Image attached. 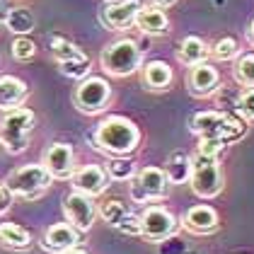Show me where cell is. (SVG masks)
Here are the masks:
<instances>
[{"mask_svg":"<svg viewBox=\"0 0 254 254\" xmlns=\"http://www.w3.org/2000/svg\"><path fill=\"white\" fill-rule=\"evenodd\" d=\"M160 245H162V250H160V254H187V252H184V245H182L179 240H172V237L162 240Z\"/></svg>","mask_w":254,"mask_h":254,"instance_id":"obj_37","label":"cell"},{"mask_svg":"<svg viewBox=\"0 0 254 254\" xmlns=\"http://www.w3.org/2000/svg\"><path fill=\"white\" fill-rule=\"evenodd\" d=\"M177 218L165 206H148L140 213V237H145L148 242H162L167 237H175Z\"/></svg>","mask_w":254,"mask_h":254,"instance_id":"obj_8","label":"cell"},{"mask_svg":"<svg viewBox=\"0 0 254 254\" xmlns=\"http://www.w3.org/2000/svg\"><path fill=\"white\" fill-rule=\"evenodd\" d=\"M189 175H191V157L184 150H175L165 162L167 182L170 184H184V182H189Z\"/></svg>","mask_w":254,"mask_h":254,"instance_id":"obj_21","label":"cell"},{"mask_svg":"<svg viewBox=\"0 0 254 254\" xmlns=\"http://www.w3.org/2000/svg\"><path fill=\"white\" fill-rule=\"evenodd\" d=\"M184 228L191 230L196 235H211L218 230L220 220H218V213H215L213 206H206V203H198V206H191L187 215H184Z\"/></svg>","mask_w":254,"mask_h":254,"instance_id":"obj_15","label":"cell"},{"mask_svg":"<svg viewBox=\"0 0 254 254\" xmlns=\"http://www.w3.org/2000/svg\"><path fill=\"white\" fill-rule=\"evenodd\" d=\"M223 148H225V143H223V140H218V138H198L196 153H201V155L218 157V153H220Z\"/></svg>","mask_w":254,"mask_h":254,"instance_id":"obj_34","label":"cell"},{"mask_svg":"<svg viewBox=\"0 0 254 254\" xmlns=\"http://www.w3.org/2000/svg\"><path fill=\"white\" fill-rule=\"evenodd\" d=\"M189 184L194 189L196 196L201 198H215L223 191V175H220V165L211 155H201L196 153L191 157V175Z\"/></svg>","mask_w":254,"mask_h":254,"instance_id":"obj_6","label":"cell"},{"mask_svg":"<svg viewBox=\"0 0 254 254\" xmlns=\"http://www.w3.org/2000/svg\"><path fill=\"white\" fill-rule=\"evenodd\" d=\"M5 27L15 37H29L34 32V27H37V17L27 7H12L10 15H7V20H5Z\"/></svg>","mask_w":254,"mask_h":254,"instance_id":"obj_22","label":"cell"},{"mask_svg":"<svg viewBox=\"0 0 254 254\" xmlns=\"http://www.w3.org/2000/svg\"><path fill=\"white\" fill-rule=\"evenodd\" d=\"M107 177L109 182H126V179H133L136 177V165L126 157H114L107 162Z\"/></svg>","mask_w":254,"mask_h":254,"instance_id":"obj_27","label":"cell"},{"mask_svg":"<svg viewBox=\"0 0 254 254\" xmlns=\"http://www.w3.org/2000/svg\"><path fill=\"white\" fill-rule=\"evenodd\" d=\"M70 182H73L75 191H82L92 198L104 194V189L109 187V177H107V170L102 165H82L70 175Z\"/></svg>","mask_w":254,"mask_h":254,"instance_id":"obj_13","label":"cell"},{"mask_svg":"<svg viewBox=\"0 0 254 254\" xmlns=\"http://www.w3.org/2000/svg\"><path fill=\"white\" fill-rule=\"evenodd\" d=\"M128 211H131V208H128L126 201H121V198H109V201H104V203L97 208V215L109 225V228H117L119 220L128 213Z\"/></svg>","mask_w":254,"mask_h":254,"instance_id":"obj_24","label":"cell"},{"mask_svg":"<svg viewBox=\"0 0 254 254\" xmlns=\"http://www.w3.org/2000/svg\"><path fill=\"white\" fill-rule=\"evenodd\" d=\"M208 56H211V46L203 39H198V37L182 39L179 49H177L179 63H184V65H189V68H191V65H198V63H206Z\"/></svg>","mask_w":254,"mask_h":254,"instance_id":"obj_20","label":"cell"},{"mask_svg":"<svg viewBox=\"0 0 254 254\" xmlns=\"http://www.w3.org/2000/svg\"><path fill=\"white\" fill-rule=\"evenodd\" d=\"M41 165L54 179H70V175L75 172V153L68 143H54L46 148Z\"/></svg>","mask_w":254,"mask_h":254,"instance_id":"obj_10","label":"cell"},{"mask_svg":"<svg viewBox=\"0 0 254 254\" xmlns=\"http://www.w3.org/2000/svg\"><path fill=\"white\" fill-rule=\"evenodd\" d=\"M109 99H112V85L104 78H97V75L82 78L80 85L75 87V95H73V102H75L78 112H82V114L104 112Z\"/></svg>","mask_w":254,"mask_h":254,"instance_id":"obj_7","label":"cell"},{"mask_svg":"<svg viewBox=\"0 0 254 254\" xmlns=\"http://www.w3.org/2000/svg\"><path fill=\"white\" fill-rule=\"evenodd\" d=\"M233 75L242 87H254V54H240L235 59Z\"/></svg>","mask_w":254,"mask_h":254,"instance_id":"obj_26","label":"cell"},{"mask_svg":"<svg viewBox=\"0 0 254 254\" xmlns=\"http://www.w3.org/2000/svg\"><path fill=\"white\" fill-rule=\"evenodd\" d=\"M82 51H80L78 44H73L70 39H65V37H54L51 39V56L56 59V63H61V61H70L75 59V56H80Z\"/></svg>","mask_w":254,"mask_h":254,"instance_id":"obj_28","label":"cell"},{"mask_svg":"<svg viewBox=\"0 0 254 254\" xmlns=\"http://www.w3.org/2000/svg\"><path fill=\"white\" fill-rule=\"evenodd\" d=\"M80 242V233L70 223H54L41 235V247L51 254H65L75 250Z\"/></svg>","mask_w":254,"mask_h":254,"instance_id":"obj_12","label":"cell"},{"mask_svg":"<svg viewBox=\"0 0 254 254\" xmlns=\"http://www.w3.org/2000/svg\"><path fill=\"white\" fill-rule=\"evenodd\" d=\"M59 70L70 80H82V78L90 75L92 63H90V59H87L85 54H80V56H75V59H70V61H61Z\"/></svg>","mask_w":254,"mask_h":254,"instance_id":"obj_25","label":"cell"},{"mask_svg":"<svg viewBox=\"0 0 254 254\" xmlns=\"http://www.w3.org/2000/svg\"><path fill=\"white\" fill-rule=\"evenodd\" d=\"M65 254H87V252H82V250H78V247H75V250H70V252H65Z\"/></svg>","mask_w":254,"mask_h":254,"instance_id":"obj_41","label":"cell"},{"mask_svg":"<svg viewBox=\"0 0 254 254\" xmlns=\"http://www.w3.org/2000/svg\"><path fill=\"white\" fill-rule=\"evenodd\" d=\"M247 37H250V41L254 44V20H252V24H250V29H247Z\"/></svg>","mask_w":254,"mask_h":254,"instance_id":"obj_40","label":"cell"},{"mask_svg":"<svg viewBox=\"0 0 254 254\" xmlns=\"http://www.w3.org/2000/svg\"><path fill=\"white\" fill-rule=\"evenodd\" d=\"M92 148L99 153H109L114 157H126L131 155L140 143V131L138 126L126 117H107L102 119L95 128V133L90 136Z\"/></svg>","mask_w":254,"mask_h":254,"instance_id":"obj_1","label":"cell"},{"mask_svg":"<svg viewBox=\"0 0 254 254\" xmlns=\"http://www.w3.org/2000/svg\"><path fill=\"white\" fill-rule=\"evenodd\" d=\"M10 51H12V59L15 61L27 63V61H32L34 56H37V44L29 39V37H17V39L12 41Z\"/></svg>","mask_w":254,"mask_h":254,"instance_id":"obj_30","label":"cell"},{"mask_svg":"<svg viewBox=\"0 0 254 254\" xmlns=\"http://www.w3.org/2000/svg\"><path fill=\"white\" fill-rule=\"evenodd\" d=\"M10 10H12V0H0V24H5Z\"/></svg>","mask_w":254,"mask_h":254,"instance_id":"obj_38","label":"cell"},{"mask_svg":"<svg viewBox=\"0 0 254 254\" xmlns=\"http://www.w3.org/2000/svg\"><path fill=\"white\" fill-rule=\"evenodd\" d=\"M0 245L10 250H27L32 245V235L17 223H0Z\"/></svg>","mask_w":254,"mask_h":254,"instance_id":"obj_23","label":"cell"},{"mask_svg":"<svg viewBox=\"0 0 254 254\" xmlns=\"http://www.w3.org/2000/svg\"><path fill=\"white\" fill-rule=\"evenodd\" d=\"M104 2H117V0H104Z\"/></svg>","mask_w":254,"mask_h":254,"instance_id":"obj_42","label":"cell"},{"mask_svg":"<svg viewBox=\"0 0 254 254\" xmlns=\"http://www.w3.org/2000/svg\"><path fill=\"white\" fill-rule=\"evenodd\" d=\"M37 124V114L27 107H15L0 119V143L10 155H22L29 148V133Z\"/></svg>","mask_w":254,"mask_h":254,"instance_id":"obj_3","label":"cell"},{"mask_svg":"<svg viewBox=\"0 0 254 254\" xmlns=\"http://www.w3.org/2000/svg\"><path fill=\"white\" fill-rule=\"evenodd\" d=\"M29 95L27 82L15 75H2L0 78V112H10L15 107H22Z\"/></svg>","mask_w":254,"mask_h":254,"instance_id":"obj_17","label":"cell"},{"mask_svg":"<svg viewBox=\"0 0 254 254\" xmlns=\"http://www.w3.org/2000/svg\"><path fill=\"white\" fill-rule=\"evenodd\" d=\"M237 97H240V90H233V87H218L215 90V99H218V107L220 109H225V112H230L237 107Z\"/></svg>","mask_w":254,"mask_h":254,"instance_id":"obj_32","label":"cell"},{"mask_svg":"<svg viewBox=\"0 0 254 254\" xmlns=\"http://www.w3.org/2000/svg\"><path fill=\"white\" fill-rule=\"evenodd\" d=\"M128 191H131V201H136V203H150V196L143 191V187L136 182V177L131 179V187H128Z\"/></svg>","mask_w":254,"mask_h":254,"instance_id":"obj_36","label":"cell"},{"mask_svg":"<svg viewBox=\"0 0 254 254\" xmlns=\"http://www.w3.org/2000/svg\"><path fill=\"white\" fill-rule=\"evenodd\" d=\"M63 213H65V220L78 233H90V228L95 225V218H97V206H95L92 196L73 189L70 194L63 196Z\"/></svg>","mask_w":254,"mask_h":254,"instance_id":"obj_9","label":"cell"},{"mask_svg":"<svg viewBox=\"0 0 254 254\" xmlns=\"http://www.w3.org/2000/svg\"><path fill=\"white\" fill-rule=\"evenodd\" d=\"M143 63V49L140 44L133 39H119L109 44L102 56H99V65L104 73L114 75V78H128L133 75Z\"/></svg>","mask_w":254,"mask_h":254,"instance_id":"obj_4","label":"cell"},{"mask_svg":"<svg viewBox=\"0 0 254 254\" xmlns=\"http://www.w3.org/2000/svg\"><path fill=\"white\" fill-rule=\"evenodd\" d=\"M10 206H12V194H10V189H7L5 179H0V215L7 213V211H10Z\"/></svg>","mask_w":254,"mask_h":254,"instance_id":"obj_35","label":"cell"},{"mask_svg":"<svg viewBox=\"0 0 254 254\" xmlns=\"http://www.w3.org/2000/svg\"><path fill=\"white\" fill-rule=\"evenodd\" d=\"M133 27H138V32L145 37H162L170 32V20H167L165 10H160L155 5H143L138 10Z\"/></svg>","mask_w":254,"mask_h":254,"instance_id":"obj_16","label":"cell"},{"mask_svg":"<svg viewBox=\"0 0 254 254\" xmlns=\"http://www.w3.org/2000/svg\"><path fill=\"white\" fill-rule=\"evenodd\" d=\"M220 87V73L215 70L211 63H198L191 65L189 73V90L194 97H208Z\"/></svg>","mask_w":254,"mask_h":254,"instance_id":"obj_14","label":"cell"},{"mask_svg":"<svg viewBox=\"0 0 254 254\" xmlns=\"http://www.w3.org/2000/svg\"><path fill=\"white\" fill-rule=\"evenodd\" d=\"M5 184L10 189L12 196H22V198H37L39 194H44L51 184L54 177L49 175V170L44 165H22L15 172L5 177Z\"/></svg>","mask_w":254,"mask_h":254,"instance_id":"obj_5","label":"cell"},{"mask_svg":"<svg viewBox=\"0 0 254 254\" xmlns=\"http://www.w3.org/2000/svg\"><path fill=\"white\" fill-rule=\"evenodd\" d=\"M191 131L198 138H218L225 145L245 136L247 121L233 112H196L189 121Z\"/></svg>","mask_w":254,"mask_h":254,"instance_id":"obj_2","label":"cell"},{"mask_svg":"<svg viewBox=\"0 0 254 254\" xmlns=\"http://www.w3.org/2000/svg\"><path fill=\"white\" fill-rule=\"evenodd\" d=\"M235 112L245 119V121H254V87L240 90V97H237Z\"/></svg>","mask_w":254,"mask_h":254,"instance_id":"obj_31","label":"cell"},{"mask_svg":"<svg viewBox=\"0 0 254 254\" xmlns=\"http://www.w3.org/2000/svg\"><path fill=\"white\" fill-rule=\"evenodd\" d=\"M136 182L143 187V191L150 196V201L162 198L165 191H167V187H170L162 167H143L140 172H136Z\"/></svg>","mask_w":254,"mask_h":254,"instance_id":"obj_19","label":"cell"},{"mask_svg":"<svg viewBox=\"0 0 254 254\" xmlns=\"http://www.w3.org/2000/svg\"><path fill=\"white\" fill-rule=\"evenodd\" d=\"M143 7V0H117V2H107L104 10H102V20L107 27L124 32V29H131L136 24V15L138 10Z\"/></svg>","mask_w":254,"mask_h":254,"instance_id":"obj_11","label":"cell"},{"mask_svg":"<svg viewBox=\"0 0 254 254\" xmlns=\"http://www.w3.org/2000/svg\"><path fill=\"white\" fill-rule=\"evenodd\" d=\"M177 2H179V0H150V5H155L160 10H167V7H172Z\"/></svg>","mask_w":254,"mask_h":254,"instance_id":"obj_39","label":"cell"},{"mask_svg":"<svg viewBox=\"0 0 254 254\" xmlns=\"http://www.w3.org/2000/svg\"><path fill=\"white\" fill-rule=\"evenodd\" d=\"M211 56L215 61H233L240 56V44H237L235 37H220L211 46Z\"/></svg>","mask_w":254,"mask_h":254,"instance_id":"obj_29","label":"cell"},{"mask_svg":"<svg viewBox=\"0 0 254 254\" xmlns=\"http://www.w3.org/2000/svg\"><path fill=\"white\" fill-rule=\"evenodd\" d=\"M172 68H170V63L167 61H148L145 65H143V85L148 87V90H167L170 85H172Z\"/></svg>","mask_w":254,"mask_h":254,"instance_id":"obj_18","label":"cell"},{"mask_svg":"<svg viewBox=\"0 0 254 254\" xmlns=\"http://www.w3.org/2000/svg\"><path fill=\"white\" fill-rule=\"evenodd\" d=\"M114 230H119L121 235H140V215L128 211V213L119 220V225Z\"/></svg>","mask_w":254,"mask_h":254,"instance_id":"obj_33","label":"cell"}]
</instances>
